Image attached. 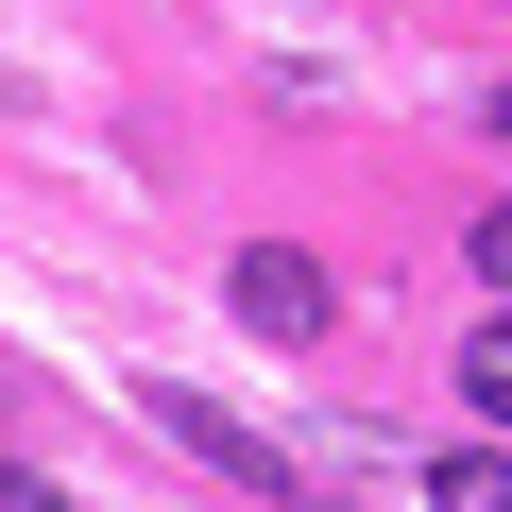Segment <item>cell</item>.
Returning a JSON list of instances; mask_svg holds the SVG:
<instances>
[{"mask_svg": "<svg viewBox=\"0 0 512 512\" xmlns=\"http://www.w3.org/2000/svg\"><path fill=\"white\" fill-rule=\"evenodd\" d=\"M222 291H239V325H256V342H325V325H342V274H325V256H291V239H256Z\"/></svg>", "mask_w": 512, "mask_h": 512, "instance_id": "6da1fadb", "label": "cell"}, {"mask_svg": "<svg viewBox=\"0 0 512 512\" xmlns=\"http://www.w3.org/2000/svg\"><path fill=\"white\" fill-rule=\"evenodd\" d=\"M154 427H171L205 478H239V495H291V461H274V444H256L239 410H205V393H171V376H154Z\"/></svg>", "mask_w": 512, "mask_h": 512, "instance_id": "7a4b0ae2", "label": "cell"}, {"mask_svg": "<svg viewBox=\"0 0 512 512\" xmlns=\"http://www.w3.org/2000/svg\"><path fill=\"white\" fill-rule=\"evenodd\" d=\"M427 512H512V444H444L427 461Z\"/></svg>", "mask_w": 512, "mask_h": 512, "instance_id": "3957f363", "label": "cell"}, {"mask_svg": "<svg viewBox=\"0 0 512 512\" xmlns=\"http://www.w3.org/2000/svg\"><path fill=\"white\" fill-rule=\"evenodd\" d=\"M461 393H478V410H495V427H512V308H495V325H478V342H461Z\"/></svg>", "mask_w": 512, "mask_h": 512, "instance_id": "277c9868", "label": "cell"}, {"mask_svg": "<svg viewBox=\"0 0 512 512\" xmlns=\"http://www.w3.org/2000/svg\"><path fill=\"white\" fill-rule=\"evenodd\" d=\"M461 256H478V291L512 308V205H478V239H461Z\"/></svg>", "mask_w": 512, "mask_h": 512, "instance_id": "5b68a950", "label": "cell"}, {"mask_svg": "<svg viewBox=\"0 0 512 512\" xmlns=\"http://www.w3.org/2000/svg\"><path fill=\"white\" fill-rule=\"evenodd\" d=\"M495 137H512V69H495Z\"/></svg>", "mask_w": 512, "mask_h": 512, "instance_id": "8992f818", "label": "cell"}]
</instances>
